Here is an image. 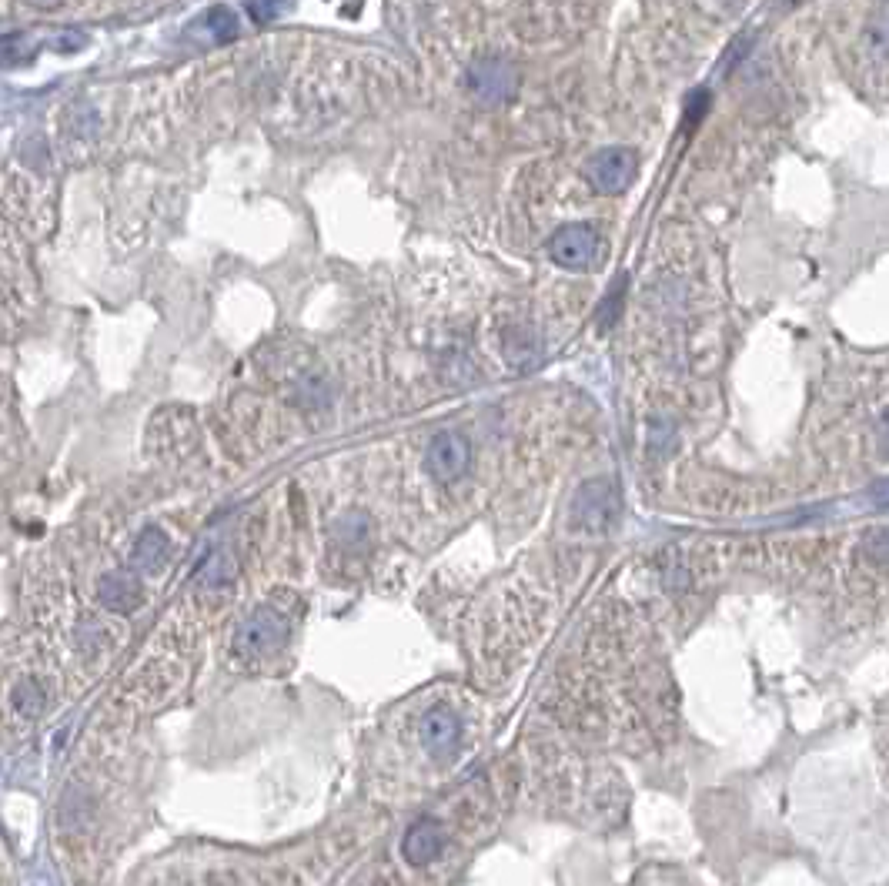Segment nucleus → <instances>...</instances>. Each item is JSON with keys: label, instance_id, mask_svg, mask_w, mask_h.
Instances as JSON below:
<instances>
[{"label": "nucleus", "instance_id": "0eeeda50", "mask_svg": "<svg viewBox=\"0 0 889 886\" xmlns=\"http://www.w3.org/2000/svg\"><path fill=\"white\" fill-rule=\"evenodd\" d=\"M458 719L452 713H445V709H435V713H428L422 719V746L428 749L432 756H448L458 743Z\"/></svg>", "mask_w": 889, "mask_h": 886}, {"label": "nucleus", "instance_id": "ddd939ff", "mask_svg": "<svg viewBox=\"0 0 889 886\" xmlns=\"http://www.w3.org/2000/svg\"><path fill=\"white\" fill-rule=\"evenodd\" d=\"M47 47H51V51H57V54H77L81 47H87V34H81V31H61V34H54L51 41H47Z\"/></svg>", "mask_w": 889, "mask_h": 886}, {"label": "nucleus", "instance_id": "f03ea898", "mask_svg": "<svg viewBox=\"0 0 889 886\" xmlns=\"http://www.w3.org/2000/svg\"><path fill=\"white\" fill-rule=\"evenodd\" d=\"M639 174V154L632 148H602L585 161V181L599 194H619Z\"/></svg>", "mask_w": 889, "mask_h": 886}, {"label": "nucleus", "instance_id": "f8f14e48", "mask_svg": "<svg viewBox=\"0 0 889 886\" xmlns=\"http://www.w3.org/2000/svg\"><path fill=\"white\" fill-rule=\"evenodd\" d=\"M31 47H34V41L27 34H7L4 37V64L14 67L17 61H27V57H31Z\"/></svg>", "mask_w": 889, "mask_h": 886}, {"label": "nucleus", "instance_id": "9d476101", "mask_svg": "<svg viewBox=\"0 0 889 886\" xmlns=\"http://www.w3.org/2000/svg\"><path fill=\"white\" fill-rule=\"evenodd\" d=\"M101 599H104V606H111V609H131V606H138L141 586L131 572H107L101 579Z\"/></svg>", "mask_w": 889, "mask_h": 886}, {"label": "nucleus", "instance_id": "f3484780", "mask_svg": "<svg viewBox=\"0 0 889 886\" xmlns=\"http://www.w3.org/2000/svg\"><path fill=\"white\" fill-rule=\"evenodd\" d=\"M879 435H883V449L889 452V412L883 415V422H879Z\"/></svg>", "mask_w": 889, "mask_h": 886}, {"label": "nucleus", "instance_id": "6e6552de", "mask_svg": "<svg viewBox=\"0 0 889 886\" xmlns=\"http://www.w3.org/2000/svg\"><path fill=\"white\" fill-rule=\"evenodd\" d=\"M438 850H442V830H438L432 820H418L412 830H408L405 843H402V853H405L408 863L435 860Z\"/></svg>", "mask_w": 889, "mask_h": 886}, {"label": "nucleus", "instance_id": "a211bd4d", "mask_svg": "<svg viewBox=\"0 0 889 886\" xmlns=\"http://www.w3.org/2000/svg\"><path fill=\"white\" fill-rule=\"evenodd\" d=\"M31 7H41V11H51V7H57L61 0H27Z\"/></svg>", "mask_w": 889, "mask_h": 886}, {"label": "nucleus", "instance_id": "20e7f679", "mask_svg": "<svg viewBox=\"0 0 889 886\" xmlns=\"http://www.w3.org/2000/svg\"><path fill=\"white\" fill-rule=\"evenodd\" d=\"M468 462H472V445L462 432H438L428 445L425 465L438 482H455L462 479Z\"/></svg>", "mask_w": 889, "mask_h": 886}, {"label": "nucleus", "instance_id": "423d86ee", "mask_svg": "<svg viewBox=\"0 0 889 886\" xmlns=\"http://www.w3.org/2000/svg\"><path fill=\"white\" fill-rule=\"evenodd\" d=\"M612 512H615V492L609 489V482H589L575 495L572 515L585 529H599V525L612 519Z\"/></svg>", "mask_w": 889, "mask_h": 886}, {"label": "nucleus", "instance_id": "1a4fd4ad", "mask_svg": "<svg viewBox=\"0 0 889 886\" xmlns=\"http://www.w3.org/2000/svg\"><path fill=\"white\" fill-rule=\"evenodd\" d=\"M168 556H171L168 535L161 529H144L141 539L134 542L131 562H134V569H141V572H158L164 562H168Z\"/></svg>", "mask_w": 889, "mask_h": 886}, {"label": "nucleus", "instance_id": "7ed1b4c3", "mask_svg": "<svg viewBox=\"0 0 889 886\" xmlns=\"http://www.w3.org/2000/svg\"><path fill=\"white\" fill-rule=\"evenodd\" d=\"M549 258L565 271H585L599 258V235L589 225H562L549 238Z\"/></svg>", "mask_w": 889, "mask_h": 886}, {"label": "nucleus", "instance_id": "dca6fc26", "mask_svg": "<svg viewBox=\"0 0 889 886\" xmlns=\"http://www.w3.org/2000/svg\"><path fill=\"white\" fill-rule=\"evenodd\" d=\"M869 51H873L876 57L889 54V21H876L873 27H869Z\"/></svg>", "mask_w": 889, "mask_h": 886}, {"label": "nucleus", "instance_id": "2eb2a0df", "mask_svg": "<svg viewBox=\"0 0 889 886\" xmlns=\"http://www.w3.org/2000/svg\"><path fill=\"white\" fill-rule=\"evenodd\" d=\"M41 703H44L41 686H37L34 679H27V683L17 689V706H21L24 713H41Z\"/></svg>", "mask_w": 889, "mask_h": 886}, {"label": "nucleus", "instance_id": "4468645a", "mask_svg": "<svg viewBox=\"0 0 889 886\" xmlns=\"http://www.w3.org/2000/svg\"><path fill=\"white\" fill-rule=\"evenodd\" d=\"M248 11L258 24H271L285 11V0H248Z\"/></svg>", "mask_w": 889, "mask_h": 886}, {"label": "nucleus", "instance_id": "f257e3e1", "mask_svg": "<svg viewBox=\"0 0 889 886\" xmlns=\"http://www.w3.org/2000/svg\"><path fill=\"white\" fill-rule=\"evenodd\" d=\"M468 91L488 107L508 104L519 94V71H515V64H508L505 57H478V61L468 67Z\"/></svg>", "mask_w": 889, "mask_h": 886}, {"label": "nucleus", "instance_id": "39448f33", "mask_svg": "<svg viewBox=\"0 0 889 886\" xmlns=\"http://www.w3.org/2000/svg\"><path fill=\"white\" fill-rule=\"evenodd\" d=\"M285 639V619L278 616L275 609H254L248 619L234 629V649L241 656H258L265 649H275L278 642Z\"/></svg>", "mask_w": 889, "mask_h": 886}, {"label": "nucleus", "instance_id": "9b49d317", "mask_svg": "<svg viewBox=\"0 0 889 886\" xmlns=\"http://www.w3.org/2000/svg\"><path fill=\"white\" fill-rule=\"evenodd\" d=\"M198 31L204 34V41L211 44H228L238 37L241 24H238V14L231 11V7L224 4H214L211 11H204V17L198 21Z\"/></svg>", "mask_w": 889, "mask_h": 886}]
</instances>
